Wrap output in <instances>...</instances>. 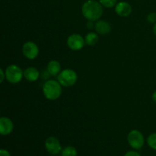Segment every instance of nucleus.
Wrapping results in <instances>:
<instances>
[{
    "label": "nucleus",
    "mask_w": 156,
    "mask_h": 156,
    "mask_svg": "<svg viewBox=\"0 0 156 156\" xmlns=\"http://www.w3.org/2000/svg\"><path fill=\"white\" fill-rule=\"evenodd\" d=\"M62 85L58 81L48 80L43 86V93L46 98L54 101L59 98L62 94Z\"/></svg>",
    "instance_id": "nucleus-2"
},
{
    "label": "nucleus",
    "mask_w": 156,
    "mask_h": 156,
    "mask_svg": "<svg viewBox=\"0 0 156 156\" xmlns=\"http://www.w3.org/2000/svg\"><path fill=\"white\" fill-rule=\"evenodd\" d=\"M94 30L98 34H108L111 30V24L105 20H99L94 24Z\"/></svg>",
    "instance_id": "nucleus-11"
},
{
    "label": "nucleus",
    "mask_w": 156,
    "mask_h": 156,
    "mask_svg": "<svg viewBox=\"0 0 156 156\" xmlns=\"http://www.w3.org/2000/svg\"><path fill=\"white\" fill-rule=\"evenodd\" d=\"M23 55L29 59H34L38 56L39 48L35 43L27 41L22 47Z\"/></svg>",
    "instance_id": "nucleus-7"
},
{
    "label": "nucleus",
    "mask_w": 156,
    "mask_h": 156,
    "mask_svg": "<svg viewBox=\"0 0 156 156\" xmlns=\"http://www.w3.org/2000/svg\"><path fill=\"white\" fill-rule=\"evenodd\" d=\"M47 70L51 76H56L60 73L61 65L58 61L51 60L47 64Z\"/></svg>",
    "instance_id": "nucleus-13"
},
{
    "label": "nucleus",
    "mask_w": 156,
    "mask_h": 156,
    "mask_svg": "<svg viewBox=\"0 0 156 156\" xmlns=\"http://www.w3.org/2000/svg\"><path fill=\"white\" fill-rule=\"evenodd\" d=\"M115 12L121 17H127L132 12V7L126 2H120L115 5Z\"/></svg>",
    "instance_id": "nucleus-10"
},
{
    "label": "nucleus",
    "mask_w": 156,
    "mask_h": 156,
    "mask_svg": "<svg viewBox=\"0 0 156 156\" xmlns=\"http://www.w3.org/2000/svg\"><path fill=\"white\" fill-rule=\"evenodd\" d=\"M0 156H11V155L9 151L5 150V149H1L0 150Z\"/></svg>",
    "instance_id": "nucleus-20"
},
{
    "label": "nucleus",
    "mask_w": 156,
    "mask_h": 156,
    "mask_svg": "<svg viewBox=\"0 0 156 156\" xmlns=\"http://www.w3.org/2000/svg\"><path fill=\"white\" fill-rule=\"evenodd\" d=\"M117 0H99V2L105 8H112L117 5Z\"/></svg>",
    "instance_id": "nucleus-17"
},
{
    "label": "nucleus",
    "mask_w": 156,
    "mask_h": 156,
    "mask_svg": "<svg viewBox=\"0 0 156 156\" xmlns=\"http://www.w3.org/2000/svg\"><path fill=\"white\" fill-rule=\"evenodd\" d=\"M147 21L150 24H155L156 23V13L155 12H152L149 14L147 16Z\"/></svg>",
    "instance_id": "nucleus-18"
},
{
    "label": "nucleus",
    "mask_w": 156,
    "mask_h": 156,
    "mask_svg": "<svg viewBox=\"0 0 156 156\" xmlns=\"http://www.w3.org/2000/svg\"><path fill=\"white\" fill-rule=\"evenodd\" d=\"M54 156H57V155H54Z\"/></svg>",
    "instance_id": "nucleus-25"
},
{
    "label": "nucleus",
    "mask_w": 156,
    "mask_h": 156,
    "mask_svg": "<svg viewBox=\"0 0 156 156\" xmlns=\"http://www.w3.org/2000/svg\"><path fill=\"white\" fill-rule=\"evenodd\" d=\"M45 148L47 152L53 155H56L62 150L59 140L54 136H50L46 140Z\"/></svg>",
    "instance_id": "nucleus-8"
},
{
    "label": "nucleus",
    "mask_w": 156,
    "mask_h": 156,
    "mask_svg": "<svg viewBox=\"0 0 156 156\" xmlns=\"http://www.w3.org/2000/svg\"><path fill=\"white\" fill-rule=\"evenodd\" d=\"M85 44V38L79 34H73L67 39V45L71 50L77 51L82 50Z\"/></svg>",
    "instance_id": "nucleus-6"
},
{
    "label": "nucleus",
    "mask_w": 156,
    "mask_h": 156,
    "mask_svg": "<svg viewBox=\"0 0 156 156\" xmlns=\"http://www.w3.org/2000/svg\"><path fill=\"white\" fill-rule=\"evenodd\" d=\"M147 143L149 147L156 150V133L149 135L147 139Z\"/></svg>",
    "instance_id": "nucleus-16"
},
{
    "label": "nucleus",
    "mask_w": 156,
    "mask_h": 156,
    "mask_svg": "<svg viewBox=\"0 0 156 156\" xmlns=\"http://www.w3.org/2000/svg\"><path fill=\"white\" fill-rule=\"evenodd\" d=\"M5 79L12 84L20 82L24 76V72L17 65H9L5 69Z\"/></svg>",
    "instance_id": "nucleus-4"
},
{
    "label": "nucleus",
    "mask_w": 156,
    "mask_h": 156,
    "mask_svg": "<svg viewBox=\"0 0 156 156\" xmlns=\"http://www.w3.org/2000/svg\"><path fill=\"white\" fill-rule=\"evenodd\" d=\"M127 141L129 146L134 149H140L145 143L144 136L140 131L133 129L129 133L127 136Z\"/></svg>",
    "instance_id": "nucleus-5"
},
{
    "label": "nucleus",
    "mask_w": 156,
    "mask_h": 156,
    "mask_svg": "<svg viewBox=\"0 0 156 156\" xmlns=\"http://www.w3.org/2000/svg\"><path fill=\"white\" fill-rule=\"evenodd\" d=\"M124 156H141L140 154H139L137 152H135V151H129V152H126Z\"/></svg>",
    "instance_id": "nucleus-19"
},
{
    "label": "nucleus",
    "mask_w": 156,
    "mask_h": 156,
    "mask_svg": "<svg viewBox=\"0 0 156 156\" xmlns=\"http://www.w3.org/2000/svg\"><path fill=\"white\" fill-rule=\"evenodd\" d=\"M94 21H88L86 24V27H88V30H91L93 27H94Z\"/></svg>",
    "instance_id": "nucleus-21"
},
{
    "label": "nucleus",
    "mask_w": 156,
    "mask_h": 156,
    "mask_svg": "<svg viewBox=\"0 0 156 156\" xmlns=\"http://www.w3.org/2000/svg\"><path fill=\"white\" fill-rule=\"evenodd\" d=\"M102 5L95 0H88L83 4L82 12L88 21H98L103 15Z\"/></svg>",
    "instance_id": "nucleus-1"
},
{
    "label": "nucleus",
    "mask_w": 156,
    "mask_h": 156,
    "mask_svg": "<svg viewBox=\"0 0 156 156\" xmlns=\"http://www.w3.org/2000/svg\"><path fill=\"white\" fill-rule=\"evenodd\" d=\"M40 76V73L38 69L35 67H28L24 71V77L28 82H33L38 79Z\"/></svg>",
    "instance_id": "nucleus-12"
},
{
    "label": "nucleus",
    "mask_w": 156,
    "mask_h": 156,
    "mask_svg": "<svg viewBox=\"0 0 156 156\" xmlns=\"http://www.w3.org/2000/svg\"><path fill=\"white\" fill-rule=\"evenodd\" d=\"M152 100L156 103V91L152 94Z\"/></svg>",
    "instance_id": "nucleus-23"
},
{
    "label": "nucleus",
    "mask_w": 156,
    "mask_h": 156,
    "mask_svg": "<svg viewBox=\"0 0 156 156\" xmlns=\"http://www.w3.org/2000/svg\"><path fill=\"white\" fill-rule=\"evenodd\" d=\"M14 124L12 120L5 117L0 118V133L2 136L9 135L12 132Z\"/></svg>",
    "instance_id": "nucleus-9"
},
{
    "label": "nucleus",
    "mask_w": 156,
    "mask_h": 156,
    "mask_svg": "<svg viewBox=\"0 0 156 156\" xmlns=\"http://www.w3.org/2000/svg\"><path fill=\"white\" fill-rule=\"evenodd\" d=\"M153 32L155 34V35L156 36V23L154 24V27H153Z\"/></svg>",
    "instance_id": "nucleus-24"
},
{
    "label": "nucleus",
    "mask_w": 156,
    "mask_h": 156,
    "mask_svg": "<svg viewBox=\"0 0 156 156\" xmlns=\"http://www.w3.org/2000/svg\"><path fill=\"white\" fill-rule=\"evenodd\" d=\"M85 44L89 46H94L98 41V35L95 32H89L85 37Z\"/></svg>",
    "instance_id": "nucleus-14"
},
{
    "label": "nucleus",
    "mask_w": 156,
    "mask_h": 156,
    "mask_svg": "<svg viewBox=\"0 0 156 156\" xmlns=\"http://www.w3.org/2000/svg\"><path fill=\"white\" fill-rule=\"evenodd\" d=\"M62 156H77V150L73 146H67L62 150Z\"/></svg>",
    "instance_id": "nucleus-15"
},
{
    "label": "nucleus",
    "mask_w": 156,
    "mask_h": 156,
    "mask_svg": "<svg viewBox=\"0 0 156 156\" xmlns=\"http://www.w3.org/2000/svg\"><path fill=\"white\" fill-rule=\"evenodd\" d=\"M57 79L62 86L71 87L77 82L78 76L74 70L66 69L60 72V73L57 76Z\"/></svg>",
    "instance_id": "nucleus-3"
},
{
    "label": "nucleus",
    "mask_w": 156,
    "mask_h": 156,
    "mask_svg": "<svg viewBox=\"0 0 156 156\" xmlns=\"http://www.w3.org/2000/svg\"><path fill=\"white\" fill-rule=\"evenodd\" d=\"M0 74H1V79H0V82L2 83L3 81H4L5 78V72L3 71V69H0Z\"/></svg>",
    "instance_id": "nucleus-22"
}]
</instances>
